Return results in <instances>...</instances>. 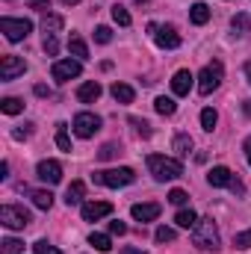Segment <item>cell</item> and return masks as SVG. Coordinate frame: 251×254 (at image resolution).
I'll list each match as a JSON object with an SVG mask.
<instances>
[{
	"instance_id": "cell-1",
	"label": "cell",
	"mask_w": 251,
	"mask_h": 254,
	"mask_svg": "<svg viewBox=\"0 0 251 254\" xmlns=\"http://www.w3.org/2000/svg\"><path fill=\"white\" fill-rule=\"evenodd\" d=\"M192 246L201 252H219L222 249V237L213 219H198V225L192 228Z\"/></svg>"
},
{
	"instance_id": "cell-2",
	"label": "cell",
	"mask_w": 251,
	"mask_h": 254,
	"mask_svg": "<svg viewBox=\"0 0 251 254\" xmlns=\"http://www.w3.org/2000/svg\"><path fill=\"white\" fill-rule=\"evenodd\" d=\"M148 169H151L154 181H160V184L178 181V178L184 175L181 160H175V157H160V154H151V157H148Z\"/></svg>"
},
{
	"instance_id": "cell-3",
	"label": "cell",
	"mask_w": 251,
	"mask_h": 254,
	"mask_svg": "<svg viewBox=\"0 0 251 254\" xmlns=\"http://www.w3.org/2000/svg\"><path fill=\"white\" fill-rule=\"evenodd\" d=\"M92 181L95 184H101V187H110V190H119V187H130L133 181H136V172L133 169H107V172H95L92 175Z\"/></svg>"
},
{
	"instance_id": "cell-4",
	"label": "cell",
	"mask_w": 251,
	"mask_h": 254,
	"mask_svg": "<svg viewBox=\"0 0 251 254\" xmlns=\"http://www.w3.org/2000/svg\"><path fill=\"white\" fill-rule=\"evenodd\" d=\"M222 74H225L222 63L204 65V68H201V74L195 77V80H198V92H201V95H210V92H216V89H219V83H222Z\"/></svg>"
},
{
	"instance_id": "cell-5",
	"label": "cell",
	"mask_w": 251,
	"mask_h": 254,
	"mask_svg": "<svg viewBox=\"0 0 251 254\" xmlns=\"http://www.w3.org/2000/svg\"><path fill=\"white\" fill-rule=\"evenodd\" d=\"M0 222L9 228V231H24L33 219H30V213L24 210V207H15V204H3L0 207Z\"/></svg>"
},
{
	"instance_id": "cell-6",
	"label": "cell",
	"mask_w": 251,
	"mask_h": 254,
	"mask_svg": "<svg viewBox=\"0 0 251 254\" xmlns=\"http://www.w3.org/2000/svg\"><path fill=\"white\" fill-rule=\"evenodd\" d=\"M30 30H33V21H27V18H0V33H3L9 42L27 39Z\"/></svg>"
},
{
	"instance_id": "cell-7",
	"label": "cell",
	"mask_w": 251,
	"mask_h": 254,
	"mask_svg": "<svg viewBox=\"0 0 251 254\" xmlns=\"http://www.w3.org/2000/svg\"><path fill=\"white\" fill-rule=\"evenodd\" d=\"M148 33L154 36V42L163 48V51H175V48H181V36H178V30L175 27H160V24H148Z\"/></svg>"
},
{
	"instance_id": "cell-8",
	"label": "cell",
	"mask_w": 251,
	"mask_h": 254,
	"mask_svg": "<svg viewBox=\"0 0 251 254\" xmlns=\"http://www.w3.org/2000/svg\"><path fill=\"white\" fill-rule=\"evenodd\" d=\"M71 127H74V133H77L80 139H92V136L101 130V116H95V113H77Z\"/></svg>"
},
{
	"instance_id": "cell-9",
	"label": "cell",
	"mask_w": 251,
	"mask_h": 254,
	"mask_svg": "<svg viewBox=\"0 0 251 254\" xmlns=\"http://www.w3.org/2000/svg\"><path fill=\"white\" fill-rule=\"evenodd\" d=\"M80 71H83L80 60H57L54 68H51V77H54L57 83H68V80L80 77Z\"/></svg>"
},
{
	"instance_id": "cell-10",
	"label": "cell",
	"mask_w": 251,
	"mask_h": 254,
	"mask_svg": "<svg viewBox=\"0 0 251 254\" xmlns=\"http://www.w3.org/2000/svg\"><path fill=\"white\" fill-rule=\"evenodd\" d=\"M24 71H27V63H24V57L6 54V57L0 60V80H15V77H21Z\"/></svg>"
},
{
	"instance_id": "cell-11",
	"label": "cell",
	"mask_w": 251,
	"mask_h": 254,
	"mask_svg": "<svg viewBox=\"0 0 251 254\" xmlns=\"http://www.w3.org/2000/svg\"><path fill=\"white\" fill-rule=\"evenodd\" d=\"M36 175H39V181H45V184H60L63 181V166L57 163V160H42L39 166H36Z\"/></svg>"
},
{
	"instance_id": "cell-12",
	"label": "cell",
	"mask_w": 251,
	"mask_h": 254,
	"mask_svg": "<svg viewBox=\"0 0 251 254\" xmlns=\"http://www.w3.org/2000/svg\"><path fill=\"white\" fill-rule=\"evenodd\" d=\"M110 213H113L110 201H86L83 204V222H98V219H104Z\"/></svg>"
},
{
	"instance_id": "cell-13",
	"label": "cell",
	"mask_w": 251,
	"mask_h": 254,
	"mask_svg": "<svg viewBox=\"0 0 251 254\" xmlns=\"http://www.w3.org/2000/svg\"><path fill=\"white\" fill-rule=\"evenodd\" d=\"M160 210H163V207H160L157 201H145V204H133V207H130V216H133L136 222H154V219L160 216Z\"/></svg>"
},
{
	"instance_id": "cell-14",
	"label": "cell",
	"mask_w": 251,
	"mask_h": 254,
	"mask_svg": "<svg viewBox=\"0 0 251 254\" xmlns=\"http://www.w3.org/2000/svg\"><path fill=\"white\" fill-rule=\"evenodd\" d=\"M101 92H104V89H101L98 80H86V83L77 89V101H80V104H95V101L101 98Z\"/></svg>"
},
{
	"instance_id": "cell-15",
	"label": "cell",
	"mask_w": 251,
	"mask_h": 254,
	"mask_svg": "<svg viewBox=\"0 0 251 254\" xmlns=\"http://www.w3.org/2000/svg\"><path fill=\"white\" fill-rule=\"evenodd\" d=\"M231 181H234V172H231L228 166H216V169H210V175H207V184H210V187H231Z\"/></svg>"
},
{
	"instance_id": "cell-16",
	"label": "cell",
	"mask_w": 251,
	"mask_h": 254,
	"mask_svg": "<svg viewBox=\"0 0 251 254\" xmlns=\"http://www.w3.org/2000/svg\"><path fill=\"white\" fill-rule=\"evenodd\" d=\"M192 80H195V77L189 74L187 68H181V71L172 77V92H175V95H189V89H192Z\"/></svg>"
},
{
	"instance_id": "cell-17",
	"label": "cell",
	"mask_w": 251,
	"mask_h": 254,
	"mask_svg": "<svg viewBox=\"0 0 251 254\" xmlns=\"http://www.w3.org/2000/svg\"><path fill=\"white\" fill-rule=\"evenodd\" d=\"M189 21L198 24V27H204V24L210 21V6H207V3H192V9H189Z\"/></svg>"
},
{
	"instance_id": "cell-18",
	"label": "cell",
	"mask_w": 251,
	"mask_h": 254,
	"mask_svg": "<svg viewBox=\"0 0 251 254\" xmlns=\"http://www.w3.org/2000/svg\"><path fill=\"white\" fill-rule=\"evenodd\" d=\"M113 98L119 101V104H133V98H136V92H133V86H127V83H113Z\"/></svg>"
},
{
	"instance_id": "cell-19",
	"label": "cell",
	"mask_w": 251,
	"mask_h": 254,
	"mask_svg": "<svg viewBox=\"0 0 251 254\" xmlns=\"http://www.w3.org/2000/svg\"><path fill=\"white\" fill-rule=\"evenodd\" d=\"M83 195H86V187H83L80 181H74V184L68 187V192H65V204H68V207H77V204H83Z\"/></svg>"
},
{
	"instance_id": "cell-20",
	"label": "cell",
	"mask_w": 251,
	"mask_h": 254,
	"mask_svg": "<svg viewBox=\"0 0 251 254\" xmlns=\"http://www.w3.org/2000/svg\"><path fill=\"white\" fill-rule=\"evenodd\" d=\"M172 148H175V154H178V157H189V154H192V136H187V133L175 136Z\"/></svg>"
},
{
	"instance_id": "cell-21",
	"label": "cell",
	"mask_w": 251,
	"mask_h": 254,
	"mask_svg": "<svg viewBox=\"0 0 251 254\" xmlns=\"http://www.w3.org/2000/svg\"><path fill=\"white\" fill-rule=\"evenodd\" d=\"M30 198H33V204H36L39 210H51V204H54V195H51L48 190H33Z\"/></svg>"
},
{
	"instance_id": "cell-22",
	"label": "cell",
	"mask_w": 251,
	"mask_h": 254,
	"mask_svg": "<svg viewBox=\"0 0 251 254\" xmlns=\"http://www.w3.org/2000/svg\"><path fill=\"white\" fill-rule=\"evenodd\" d=\"M68 51H71L77 60H89V48H86V42H83L80 36H71V39H68Z\"/></svg>"
},
{
	"instance_id": "cell-23",
	"label": "cell",
	"mask_w": 251,
	"mask_h": 254,
	"mask_svg": "<svg viewBox=\"0 0 251 254\" xmlns=\"http://www.w3.org/2000/svg\"><path fill=\"white\" fill-rule=\"evenodd\" d=\"M0 110H3L6 116H18V113H24V101H21V98H3V101H0Z\"/></svg>"
},
{
	"instance_id": "cell-24",
	"label": "cell",
	"mask_w": 251,
	"mask_h": 254,
	"mask_svg": "<svg viewBox=\"0 0 251 254\" xmlns=\"http://www.w3.org/2000/svg\"><path fill=\"white\" fill-rule=\"evenodd\" d=\"M175 222H178V228H187V231H192V228L198 225V216H195V210H181V213L175 216Z\"/></svg>"
},
{
	"instance_id": "cell-25",
	"label": "cell",
	"mask_w": 251,
	"mask_h": 254,
	"mask_svg": "<svg viewBox=\"0 0 251 254\" xmlns=\"http://www.w3.org/2000/svg\"><path fill=\"white\" fill-rule=\"evenodd\" d=\"M60 27H63V18L48 12V18L42 21V30H45V36H57V33H60Z\"/></svg>"
},
{
	"instance_id": "cell-26",
	"label": "cell",
	"mask_w": 251,
	"mask_h": 254,
	"mask_svg": "<svg viewBox=\"0 0 251 254\" xmlns=\"http://www.w3.org/2000/svg\"><path fill=\"white\" fill-rule=\"evenodd\" d=\"M154 110H157L160 116H175L178 104H175L172 98H166V95H163V98H157V101H154Z\"/></svg>"
},
{
	"instance_id": "cell-27",
	"label": "cell",
	"mask_w": 251,
	"mask_h": 254,
	"mask_svg": "<svg viewBox=\"0 0 251 254\" xmlns=\"http://www.w3.org/2000/svg\"><path fill=\"white\" fill-rule=\"evenodd\" d=\"M89 246H95L98 252H104V254L113 249V243H110V237H107V234H92V237H89Z\"/></svg>"
},
{
	"instance_id": "cell-28",
	"label": "cell",
	"mask_w": 251,
	"mask_h": 254,
	"mask_svg": "<svg viewBox=\"0 0 251 254\" xmlns=\"http://www.w3.org/2000/svg\"><path fill=\"white\" fill-rule=\"evenodd\" d=\"M122 154V145L119 142H107L101 151H98V160H113V157H119Z\"/></svg>"
},
{
	"instance_id": "cell-29",
	"label": "cell",
	"mask_w": 251,
	"mask_h": 254,
	"mask_svg": "<svg viewBox=\"0 0 251 254\" xmlns=\"http://www.w3.org/2000/svg\"><path fill=\"white\" fill-rule=\"evenodd\" d=\"M113 21H116L119 27H130V12H127L122 3H116V6H113Z\"/></svg>"
},
{
	"instance_id": "cell-30",
	"label": "cell",
	"mask_w": 251,
	"mask_h": 254,
	"mask_svg": "<svg viewBox=\"0 0 251 254\" xmlns=\"http://www.w3.org/2000/svg\"><path fill=\"white\" fill-rule=\"evenodd\" d=\"M219 122V116H216V110H201V127L207 130V133H213V127Z\"/></svg>"
},
{
	"instance_id": "cell-31",
	"label": "cell",
	"mask_w": 251,
	"mask_h": 254,
	"mask_svg": "<svg viewBox=\"0 0 251 254\" xmlns=\"http://www.w3.org/2000/svg\"><path fill=\"white\" fill-rule=\"evenodd\" d=\"M65 127L68 125H57V145H60V151H71V139H68V133H65Z\"/></svg>"
},
{
	"instance_id": "cell-32",
	"label": "cell",
	"mask_w": 251,
	"mask_h": 254,
	"mask_svg": "<svg viewBox=\"0 0 251 254\" xmlns=\"http://www.w3.org/2000/svg\"><path fill=\"white\" fill-rule=\"evenodd\" d=\"M175 237H178V234H175V228H166V225H163V228H157V234H154V240H157V243H175Z\"/></svg>"
},
{
	"instance_id": "cell-33",
	"label": "cell",
	"mask_w": 251,
	"mask_h": 254,
	"mask_svg": "<svg viewBox=\"0 0 251 254\" xmlns=\"http://www.w3.org/2000/svg\"><path fill=\"white\" fill-rule=\"evenodd\" d=\"M130 125H133V130H136L142 139H148V136H151V125H148L145 119H136V116H133V119H130Z\"/></svg>"
},
{
	"instance_id": "cell-34",
	"label": "cell",
	"mask_w": 251,
	"mask_h": 254,
	"mask_svg": "<svg viewBox=\"0 0 251 254\" xmlns=\"http://www.w3.org/2000/svg\"><path fill=\"white\" fill-rule=\"evenodd\" d=\"M3 252H6V254L24 252V243H21V240H15V237H6V240H3Z\"/></svg>"
},
{
	"instance_id": "cell-35",
	"label": "cell",
	"mask_w": 251,
	"mask_h": 254,
	"mask_svg": "<svg viewBox=\"0 0 251 254\" xmlns=\"http://www.w3.org/2000/svg\"><path fill=\"white\" fill-rule=\"evenodd\" d=\"M33 252H36V254H63L60 249H57V246H51L48 240H39V243L33 246Z\"/></svg>"
},
{
	"instance_id": "cell-36",
	"label": "cell",
	"mask_w": 251,
	"mask_h": 254,
	"mask_svg": "<svg viewBox=\"0 0 251 254\" xmlns=\"http://www.w3.org/2000/svg\"><path fill=\"white\" fill-rule=\"evenodd\" d=\"M231 27H234L237 36H243V33H249V18H246V15H237V18L231 21Z\"/></svg>"
},
{
	"instance_id": "cell-37",
	"label": "cell",
	"mask_w": 251,
	"mask_h": 254,
	"mask_svg": "<svg viewBox=\"0 0 251 254\" xmlns=\"http://www.w3.org/2000/svg\"><path fill=\"white\" fill-rule=\"evenodd\" d=\"M95 42H98V45H110V42H113V30H110V27H98V30H95Z\"/></svg>"
},
{
	"instance_id": "cell-38",
	"label": "cell",
	"mask_w": 251,
	"mask_h": 254,
	"mask_svg": "<svg viewBox=\"0 0 251 254\" xmlns=\"http://www.w3.org/2000/svg\"><path fill=\"white\" fill-rule=\"evenodd\" d=\"M234 246H237V249H251V228L249 231H240V234L234 237Z\"/></svg>"
},
{
	"instance_id": "cell-39",
	"label": "cell",
	"mask_w": 251,
	"mask_h": 254,
	"mask_svg": "<svg viewBox=\"0 0 251 254\" xmlns=\"http://www.w3.org/2000/svg\"><path fill=\"white\" fill-rule=\"evenodd\" d=\"M169 201H172L175 207H184V204L189 201V195L184 190H172V192H169Z\"/></svg>"
},
{
	"instance_id": "cell-40",
	"label": "cell",
	"mask_w": 251,
	"mask_h": 254,
	"mask_svg": "<svg viewBox=\"0 0 251 254\" xmlns=\"http://www.w3.org/2000/svg\"><path fill=\"white\" fill-rule=\"evenodd\" d=\"M57 51H60L57 36H45V54H48V57H57Z\"/></svg>"
},
{
	"instance_id": "cell-41",
	"label": "cell",
	"mask_w": 251,
	"mask_h": 254,
	"mask_svg": "<svg viewBox=\"0 0 251 254\" xmlns=\"http://www.w3.org/2000/svg\"><path fill=\"white\" fill-rule=\"evenodd\" d=\"M30 3V9H36V12H51V0H27Z\"/></svg>"
},
{
	"instance_id": "cell-42",
	"label": "cell",
	"mask_w": 251,
	"mask_h": 254,
	"mask_svg": "<svg viewBox=\"0 0 251 254\" xmlns=\"http://www.w3.org/2000/svg\"><path fill=\"white\" fill-rule=\"evenodd\" d=\"M30 133H33V125H27L24 130H21V127H15V130H12V139H27Z\"/></svg>"
},
{
	"instance_id": "cell-43",
	"label": "cell",
	"mask_w": 251,
	"mask_h": 254,
	"mask_svg": "<svg viewBox=\"0 0 251 254\" xmlns=\"http://www.w3.org/2000/svg\"><path fill=\"white\" fill-rule=\"evenodd\" d=\"M110 234H119V237H122V234H127V225L125 222H119V219L110 222Z\"/></svg>"
},
{
	"instance_id": "cell-44",
	"label": "cell",
	"mask_w": 251,
	"mask_h": 254,
	"mask_svg": "<svg viewBox=\"0 0 251 254\" xmlns=\"http://www.w3.org/2000/svg\"><path fill=\"white\" fill-rule=\"evenodd\" d=\"M36 95H39V98H45V95H51V89H48V86H42V83H39V86H36Z\"/></svg>"
},
{
	"instance_id": "cell-45",
	"label": "cell",
	"mask_w": 251,
	"mask_h": 254,
	"mask_svg": "<svg viewBox=\"0 0 251 254\" xmlns=\"http://www.w3.org/2000/svg\"><path fill=\"white\" fill-rule=\"evenodd\" d=\"M119 254H145V252H142V249H122Z\"/></svg>"
},
{
	"instance_id": "cell-46",
	"label": "cell",
	"mask_w": 251,
	"mask_h": 254,
	"mask_svg": "<svg viewBox=\"0 0 251 254\" xmlns=\"http://www.w3.org/2000/svg\"><path fill=\"white\" fill-rule=\"evenodd\" d=\"M246 157H249V163H251V139L246 142Z\"/></svg>"
},
{
	"instance_id": "cell-47",
	"label": "cell",
	"mask_w": 251,
	"mask_h": 254,
	"mask_svg": "<svg viewBox=\"0 0 251 254\" xmlns=\"http://www.w3.org/2000/svg\"><path fill=\"white\" fill-rule=\"evenodd\" d=\"M246 77H249V83H251V63L246 65Z\"/></svg>"
},
{
	"instance_id": "cell-48",
	"label": "cell",
	"mask_w": 251,
	"mask_h": 254,
	"mask_svg": "<svg viewBox=\"0 0 251 254\" xmlns=\"http://www.w3.org/2000/svg\"><path fill=\"white\" fill-rule=\"evenodd\" d=\"M65 6H74V3H80V0H63Z\"/></svg>"
},
{
	"instance_id": "cell-49",
	"label": "cell",
	"mask_w": 251,
	"mask_h": 254,
	"mask_svg": "<svg viewBox=\"0 0 251 254\" xmlns=\"http://www.w3.org/2000/svg\"><path fill=\"white\" fill-rule=\"evenodd\" d=\"M136 3H148V0H136Z\"/></svg>"
}]
</instances>
